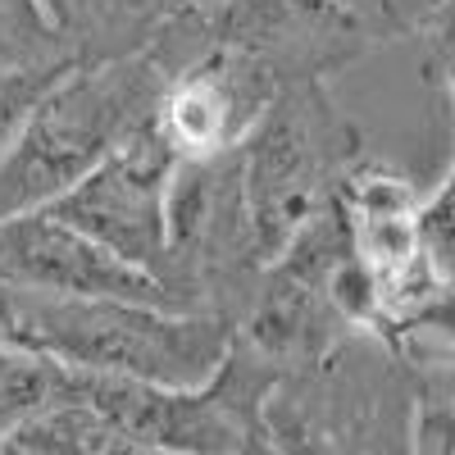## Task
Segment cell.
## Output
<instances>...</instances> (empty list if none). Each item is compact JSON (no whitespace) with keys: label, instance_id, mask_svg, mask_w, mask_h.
Here are the masks:
<instances>
[{"label":"cell","instance_id":"30bf717a","mask_svg":"<svg viewBox=\"0 0 455 455\" xmlns=\"http://www.w3.org/2000/svg\"><path fill=\"white\" fill-rule=\"evenodd\" d=\"M73 64L68 60H32V64H10V68H0V156L14 146V137L23 132L28 124V114L36 109V100H42L64 73Z\"/></svg>","mask_w":455,"mask_h":455},{"label":"cell","instance_id":"5b68a950","mask_svg":"<svg viewBox=\"0 0 455 455\" xmlns=\"http://www.w3.org/2000/svg\"><path fill=\"white\" fill-rule=\"evenodd\" d=\"M178 164L182 156L164 137L160 119H150L46 210L169 287V187Z\"/></svg>","mask_w":455,"mask_h":455},{"label":"cell","instance_id":"6da1fadb","mask_svg":"<svg viewBox=\"0 0 455 455\" xmlns=\"http://www.w3.org/2000/svg\"><path fill=\"white\" fill-rule=\"evenodd\" d=\"M0 332L60 364L141 378L160 387H205L237 351V323L214 310L36 296L14 287H5Z\"/></svg>","mask_w":455,"mask_h":455},{"label":"cell","instance_id":"4fadbf2b","mask_svg":"<svg viewBox=\"0 0 455 455\" xmlns=\"http://www.w3.org/2000/svg\"><path fill=\"white\" fill-rule=\"evenodd\" d=\"M0 455H32V451H23V446H14V442H0Z\"/></svg>","mask_w":455,"mask_h":455},{"label":"cell","instance_id":"277c9868","mask_svg":"<svg viewBox=\"0 0 455 455\" xmlns=\"http://www.w3.org/2000/svg\"><path fill=\"white\" fill-rule=\"evenodd\" d=\"M360 164V132L332 105L323 78L283 83L242 146V187L259 264H274Z\"/></svg>","mask_w":455,"mask_h":455},{"label":"cell","instance_id":"9a60e30c","mask_svg":"<svg viewBox=\"0 0 455 455\" xmlns=\"http://www.w3.org/2000/svg\"><path fill=\"white\" fill-rule=\"evenodd\" d=\"M201 5H214V10H223V5H228V0H201Z\"/></svg>","mask_w":455,"mask_h":455},{"label":"cell","instance_id":"5bb4252c","mask_svg":"<svg viewBox=\"0 0 455 455\" xmlns=\"http://www.w3.org/2000/svg\"><path fill=\"white\" fill-rule=\"evenodd\" d=\"M0 319H5V283H0Z\"/></svg>","mask_w":455,"mask_h":455},{"label":"cell","instance_id":"8992f818","mask_svg":"<svg viewBox=\"0 0 455 455\" xmlns=\"http://www.w3.org/2000/svg\"><path fill=\"white\" fill-rule=\"evenodd\" d=\"M278 92L283 73L269 60L233 42H214L169 78L156 119L182 160H214L251 141Z\"/></svg>","mask_w":455,"mask_h":455},{"label":"cell","instance_id":"52a82bcc","mask_svg":"<svg viewBox=\"0 0 455 455\" xmlns=\"http://www.w3.org/2000/svg\"><path fill=\"white\" fill-rule=\"evenodd\" d=\"M0 283L36 296H78V300H141V306L187 310L156 278L114 255L83 228L32 210L0 219Z\"/></svg>","mask_w":455,"mask_h":455},{"label":"cell","instance_id":"7a4b0ae2","mask_svg":"<svg viewBox=\"0 0 455 455\" xmlns=\"http://www.w3.org/2000/svg\"><path fill=\"white\" fill-rule=\"evenodd\" d=\"M173 73L156 55L73 64L36 100L23 132L0 156V219L46 210L100 169L141 124L160 114Z\"/></svg>","mask_w":455,"mask_h":455},{"label":"cell","instance_id":"8fae6325","mask_svg":"<svg viewBox=\"0 0 455 455\" xmlns=\"http://www.w3.org/2000/svg\"><path fill=\"white\" fill-rule=\"evenodd\" d=\"M455 0H378L373 14V42H392V36H428L446 23Z\"/></svg>","mask_w":455,"mask_h":455},{"label":"cell","instance_id":"3957f363","mask_svg":"<svg viewBox=\"0 0 455 455\" xmlns=\"http://www.w3.org/2000/svg\"><path fill=\"white\" fill-rule=\"evenodd\" d=\"M387 341L347 337L319 364L291 369L259 401L269 455H410L414 383Z\"/></svg>","mask_w":455,"mask_h":455},{"label":"cell","instance_id":"7c38bea8","mask_svg":"<svg viewBox=\"0 0 455 455\" xmlns=\"http://www.w3.org/2000/svg\"><path fill=\"white\" fill-rule=\"evenodd\" d=\"M341 5H347L355 19H364V28L373 32V14H378V0H341Z\"/></svg>","mask_w":455,"mask_h":455},{"label":"cell","instance_id":"2e32d148","mask_svg":"<svg viewBox=\"0 0 455 455\" xmlns=\"http://www.w3.org/2000/svg\"><path fill=\"white\" fill-rule=\"evenodd\" d=\"M446 23H455V5H451V14H446ZM433 32H437V28H433Z\"/></svg>","mask_w":455,"mask_h":455},{"label":"cell","instance_id":"ba28073f","mask_svg":"<svg viewBox=\"0 0 455 455\" xmlns=\"http://www.w3.org/2000/svg\"><path fill=\"white\" fill-rule=\"evenodd\" d=\"M60 401V360L0 332V442L19 437Z\"/></svg>","mask_w":455,"mask_h":455},{"label":"cell","instance_id":"9c48e42d","mask_svg":"<svg viewBox=\"0 0 455 455\" xmlns=\"http://www.w3.org/2000/svg\"><path fill=\"white\" fill-rule=\"evenodd\" d=\"M410 455H455V360L414 369Z\"/></svg>","mask_w":455,"mask_h":455}]
</instances>
